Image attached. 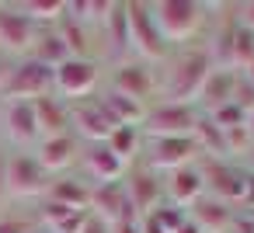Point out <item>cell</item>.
Wrapping results in <instances>:
<instances>
[{"label": "cell", "mask_w": 254, "mask_h": 233, "mask_svg": "<svg viewBox=\"0 0 254 233\" xmlns=\"http://www.w3.org/2000/svg\"><path fill=\"white\" fill-rule=\"evenodd\" d=\"M212 53L209 42H188L171 49V56L157 66V101H181V105H195L205 77L212 73Z\"/></svg>", "instance_id": "obj_1"}, {"label": "cell", "mask_w": 254, "mask_h": 233, "mask_svg": "<svg viewBox=\"0 0 254 233\" xmlns=\"http://www.w3.org/2000/svg\"><path fill=\"white\" fill-rule=\"evenodd\" d=\"M153 18L160 25V35L167 39L171 49L202 42L212 18L216 4H202V0H153Z\"/></svg>", "instance_id": "obj_2"}, {"label": "cell", "mask_w": 254, "mask_h": 233, "mask_svg": "<svg viewBox=\"0 0 254 233\" xmlns=\"http://www.w3.org/2000/svg\"><path fill=\"white\" fill-rule=\"evenodd\" d=\"M126 18H129L132 56L150 63V66H160L171 56V46L160 35V25L153 18V0H126Z\"/></svg>", "instance_id": "obj_3"}, {"label": "cell", "mask_w": 254, "mask_h": 233, "mask_svg": "<svg viewBox=\"0 0 254 233\" xmlns=\"http://www.w3.org/2000/svg\"><path fill=\"white\" fill-rule=\"evenodd\" d=\"M53 174L35 160L32 150H11L7 146V198L14 202H42L49 191Z\"/></svg>", "instance_id": "obj_4"}, {"label": "cell", "mask_w": 254, "mask_h": 233, "mask_svg": "<svg viewBox=\"0 0 254 233\" xmlns=\"http://www.w3.org/2000/svg\"><path fill=\"white\" fill-rule=\"evenodd\" d=\"M101 73L105 66L94 56H70L53 70V94L63 101H84L101 91Z\"/></svg>", "instance_id": "obj_5"}, {"label": "cell", "mask_w": 254, "mask_h": 233, "mask_svg": "<svg viewBox=\"0 0 254 233\" xmlns=\"http://www.w3.org/2000/svg\"><path fill=\"white\" fill-rule=\"evenodd\" d=\"M202 112L195 105H181V101H153L146 105V115L139 122L143 139H164V136H191L198 125Z\"/></svg>", "instance_id": "obj_6"}, {"label": "cell", "mask_w": 254, "mask_h": 233, "mask_svg": "<svg viewBox=\"0 0 254 233\" xmlns=\"http://www.w3.org/2000/svg\"><path fill=\"white\" fill-rule=\"evenodd\" d=\"M198 171H202L205 195H212V198H219V202L240 209L247 167H240V164L230 160V157H198Z\"/></svg>", "instance_id": "obj_7"}, {"label": "cell", "mask_w": 254, "mask_h": 233, "mask_svg": "<svg viewBox=\"0 0 254 233\" xmlns=\"http://www.w3.org/2000/svg\"><path fill=\"white\" fill-rule=\"evenodd\" d=\"M202 153H198V143L195 136H164V139H143V150H139V164L157 171V174H171L185 164H195Z\"/></svg>", "instance_id": "obj_8"}, {"label": "cell", "mask_w": 254, "mask_h": 233, "mask_svg": "<svg viewBox=\"0 0 254 233\" xmlns=\"http://www.w3.org/2000/svg\"><path fill=\"white\" fill-rule=\"evenodd\" d=\"M98 39V63L115 66L132 59V42H129V18H126V0H112V11L94 32Z\"/></svg>", "instance_id": "obj_9"}, {"label": "cell", "mask_w": 254, "mask_h": 233, "mask_svg": "<svg viewBox=\"0 0 254 233\" xmlns=\"http://www.w3.org/2000/svg\"><path fill=\"white\" fill-rule=\"evenodd\" d=\"M42 94H53V70L21 56L11 63V73H7V84L0 91V101H35Z\"/></svg>", "instance_id": "obj_10"}, {"label": "cell", "mask_w": 254, "mask_h": 233, "mask_svg": "<svg viewBox=\"0 0 254 233\" xmlns=\"http://www.w3.org/2000/svg\"><path fill=\"white\" fill-rule=\"evenodd\" d=\"M35 35H39V25L18 7V0H0V56L7 59L28 56Z\"/></svg>", "instance_id": "obj_11"}, {"label": "cell", "mask_w": 254, "mask_h": 233, "mask_svg": "<svg viewBox=\"0 0 254 233\" xmlns=\"http://www.w3.org/2000/svg\"><path fill=\"white\" fill-rule=\"evenodd\" d=\"M39 139H42V132L35 122V105L4 101V108H0V143L11 150H35Z\"/></svg>", "instance_id": "obj_12"}, {"label": "cell", "mask_w": 254, "mask_h": 233, "mask_svg": "<svg viewBox=\"0 0 254 233\" xmlns=\"http://www.w3.org/2000/svg\"><path fill=\"white\" fill-rule=\"evenodd\" d=\"M112 91L126 94V98H136L143 105H153L157 101V66L143 63V59H126V63H115L108 70V84Z\"/></svg>", "instance_id": "obj_13"}, {"label": "cell", "mask_w": 254, "mask_h": 233, "mask_svg": "<svg viewBox=\"0 0 254 233\" xmlns=\"http://www.w3.org/2000/svg\"><path fill=\"white\" fill-rule=\"evenodd\" d=\"M70 132L80 143H108V136L115 132V122L105 115L98 94L84 101H70Z\"/></svg>", "instance_id": "obj_14"}, {"label": "cell", "mask_w": 254, "mask_h": 233, "mask_svg": "<svg viewBox=\"0 0 254 233\" xmlns=\"http://www.w3.org/2000/svg\"><path fill=\"white\" fill-rule=\"evenodd\" d=\"M122 184H126V195H129V202H132L136 216H146V212H153V209L164 202V174L143 167L139 160L126 167Z\"/></svg>", "instance_id": "obj_15"}, {"label": "cell", "mask_w": 254, "mask_h": 233, "mask_svg": "<svg viewBox=\"0 0 254 233\" xmlns=\"http://www.w3.org/2000/svg\"><path fill=\"white\" fill-rule=\"evenodd\" d=\"M98 219H105L108 226L115 223H126V219H139L129 195H126V184L122 177L119 181H101V184H91V205H87Z\"/></svg>", "instance_id": "obj_16"}, {"label": "cell", "mask_w": 254, "mask_h": 233, "mask_svg": "<svg viewBox=\"0 0 254 233\" xmlns=\"http://www.w3.org/2000/svg\"><path fill=\"white\" fill-rule=\"evenodd\" d=\"M80 139L73 132H60V136H46L35 143V160L56 177V174H66V171H77V160H80Z\"/></svg>", "instance_id": "obj_17"}, {"label": "cell", "mask_w": 254, "mask_h": 233, "mask_svg": "<svg viewBox=\"0 0 254 233\" xmlns=\"http://www.w3.org/2000/svg\"><path fill=\"white\" fill-rule=\"evenodd\" d=\"M129 164H122L108 143H84L80 146V160H77V174H84L91 184H101V181H119L126 174Z\"/></svg>", "instance_id": "obj_18"}, {"label": "cell", "mask_w": 254, "mask_h": 233, "mask_svg": "<svg viewBox=\"0 0 254 233\" xmlns=\"http://www.w3.org/2000/svg\"><path fill=\"white\" fill-rule=\"evenodd\" d=\"M205 195V184H202V171H198V160L195 164H185L171 174H164V202L171 205H181L188 209L195 198Z\"/></svg>", "instance_id": "obj_19"}, {"label": "cell", "mask_w": 254, "mask_h": 233, "mask_svg": "<svg viewBox=\"0 0 254 233\" xmlns=\"http://www.w3.org/2000/svg\"><path fill=\"white\" fill-rule=\"evenodd\" d=\"M185 212H188V219H191L202 233H230L233 216H237L233 205H226V202H219V198H212V195L195 198Z\"/></svg>", "instance_id": "obj_20"}, {"label": "cell", "mask_w": 254, "mask_h": 233, "mask_svg": "<svg viewBox=\"0 0 254 233\" xmlns=\"http://www.w3.org/2000/svg\"><path fill=\"white\" fill-rule=\"evenodd\" d=\"M233 87H237V70H226V66H212V73L205 77L198 98H195V108L202 115H212L219 112L223 105L233 101Z\"/></svg>", "instance_id": "obj_21"}, {"label": "cell", "mask_w": 254, "mask_h": 233, "mask_svg": "<svg viewBox=\"0 0 254 233\" xmlns=\"http://www.w3.org/2000/svg\"><path fill=\"white\" fill-rule=\"evenodd\" d=\"M46 198L60 202V205H70V209H87L91 205V181L77 171H66V174H56L49 181V191Z\"/></svg>", "instance_id": "obj_22"}, {"label": "cell", "mask_w": 254, "mask_h": 233, "mask_svg": "<svg viewBox=\"0 0 254 233\" xmlns=\"http://www.w3.org/2000/svg\"><path fill=\"white\" fill-rule=\"evenodd\" d=\"M32 105H35V122H39L42 139H46V136L70 132V101H63L60 94H42V98H35Z\"/></svg>", "instance_id": "obj_23"}, {"label": "cell", "mask_w": 254, "mask_h": 233, "mask_svg": "<svg viewBox=\"0 0 254 233\" xmlns=\"http://www.w3.org/2000/svg\"><path fill=\"white\" fill-rule=\"evenodd\" d=\"M98 101H101L105 115L115 122V129H119V125H139L143 115H146V105H143V101L126 98V94H119V91H112V87H101V91H98Z\"/></svg>", "instance_id": "obj_24"}, {"label": "cell", "mask_w": 254, "mask_h": 233, "mask_svg": "<svg viewBox=\"0 0 254 233\" xmlns=\"http://www.w3.org/2000/svg\"><path fill=\"white\" fill-rule=\"evenodd\" d=\"M28 59H35V63H42V66H49V70H56L63 59H70V49H66V42L60 39L56 25H53V28H39L32 49H28Z\"/></svg>", "instance_id": "obj_25"}, {"label": "cell", "mask_w": 254, "mask_h": 233, "mask_svg": "<svg viewBox=\"0 0 254 233\" xmlns=\"http://www.w3.org/2000/svg\"><path fill=\"white\" fill-rule=\"evenodd\" d=\"M108 11H112V0H66V18L80 21L91 32L101 28V21L108 18Z\"/></svg>", "instance_id": "obj_26"}, {"label": "cell", "mask_w": 254, "mask_h": 233, "mask_svg": "<svg viewBox=\"0 0 254 233\" xmlns=\"http://www.w3.org/2000/svg\"><path fill=\"white\" fill-rule=\"evenodd\" d=\"M108 146H112V153H115L122 164H136V160H139V150H143V132H139V125H119V129L108 136Z\"/></svg>", "instance_id": "obj_27"}, {"label": "cell", "mask_w": 254, "mask_h": 233, "mask_svg": "<svg viewBox=\"0 0 254 233\" xmlns=\"http://www.w3.org/2000/svg\"><path fill=\"white\" fill-rule=\"evenodd\" d=\"M18 7H21L39 28H53V25H60V18L66 14V0H18Z\"/></svg>", "instance_id": "obj_28"}, {"label": "cell", "mask_w": 254, "mask_h": 233, "mask_svg": "<svg viewBox=\"0 0 254 233\" xmlns=\"http://www.w3.org/2000/svg\"><path fill=\"white\" fill-rule=\"evenodd\" d=\"M195 143H198V153L202 157H226V136H223V129L209 118V115H202L198 118V125H195Z\"/></svg>", "instance_id": "obj_29"}, {"label": "cell", "mask_w": 254, "mask_h": 233, "mask_svg": "<svg viewBox=\"0 0 254 233\" xmlns=\"http://www.w3.org/2000/svg\"><path fill=\"white\" fill-rule=\"evenodd\" d=\"M35 226H39L35 205H32V212H14L11 205L0 212V233H35Z\"/></svg>", "instance_id": "obj_30"}, {"label": "cell", "mask_w": 254, "mask_h": 233, "mask_svg": "<svg viewBox=\"0 0 254 233\" xmlns=\"http://www.w3.org/2000/svg\"><path fill=\"white\" fill-rule=\"evenodd\" d=\"M146 216H153L160 226H164V233H178L181 230V223L188 219V212L181 209V205H171V202H160L153 212H146Z\"/></svg>", "instance_id": "obj_31"}, {"label": "cell", "mask_w": 254, "mask_h": 233, "mask_svg": "<svg viewBox=\"0 0 254 233\" xmlns=\"http://www.w3.org/2000/svg\"><path fill=\"white\" fill-rule=\"evenodd\" d=\"M209 118H212L223 132H226V129H240V125H247V112H244L240 105H233V101H230V105H223L219 112H212Z\"/></svg>", "instance_id": "obj_32"}, {"label": "cell", "mask_w": 254, "mask_h": 233, "mask_svg": "<svg viewBox=\"0 0 254 233\" xmlns=\"http://www.w3.org/2000/svg\"><path fill=\"white\" fill-rule=\"evenodd\" d=\"M7 205H11V198H7V146L0 143V212Z\"/></svg>", "instance_id": "obj_33"}, {"label": "cell", "mask_w": 254, "mask_h": 233, "mask_svg": "<svg viewBox=\"0 0 254 233\" xmlns=\"http://www.w3.org/2000/svg\"><path fill=\"white\" fill-rule=\"evenodd\" d=\"M230 233H254V212H247V209H237Z\"/></svg>", "instance_id": "obj_34"}, {"label": "cell", "mask_w": 254, "mask_h": 233, "mask_svg": "<svg viewBox=\"0 0 254 233\" xmlns=\"http://www.w3.org/2000/svg\"><path fill=\"white\" fill-rule=\"evenodd\" d=\"M237 21L254 35V0H244V4H237Z\"/></svg>", "instance_id": "obj_35"}, {"label": "cell", "mask_w": 254, "mask_h": 233, "mask_svg": "<svg viewBox=\"0 0 254 233\" xmlns=\"http://www.w3.org/2000/svg\"><path fill=\"white\" fill-rule=\"evenodd\" d=\"M240 209L254 212V171H247V177H244V202H240Z\"/></svg>", "instance_id": "obj_36"}, {"label": "cell", "mask_w": 254, "mask_h": 233, "mask_svg": "<svg viewBox=\"0 0 254 233\" xmlns=\"http://www.w3.org/2000/svg\"><path fill=\"white\" fill-rule=\"evenodd\" d=\"M84 233H112V226H108L105 219H98V216L91 212V219H87V226H84Z\"/></svg>", "instance_id": "obj_37"}, {"label": "cell", "mask_w": 254, "mask_h": 233, "mask_svg": "<svg viewBox=\"0 0 254 233\" xmlns=\"http://www.w3.org/2000/svg\"><path fill=\"white\" fill-rule=\"evenodd\" d=\"M11 63H14V59H7V56H0V91H4V84H7V73H11Z\"/></svg>", "instance_id": "obj_38"}, {"label": "cell", "mask_w": 254, "mask_h": 233, "mask_svg": "<svg viewBox=\"0 0 254 233\" xmlns=\"http://www.w3.org/2000/svg\"><path fill=\"white\" fill-rule=\"evenodd\" d=\"M178 233H202V230H198V226H195V223H191V219H185V223H181V230H178Z\"/></svg>", "instance_id": "obj_39"}, {"label": "cell", "mask_w": 254, "mask_h": 233, "mask_svg": "<svg viewBox=\"0 0 254 233\" xmlns=\"http://www.w3.org/2000/svg\"><path fill=\"white\" fill-rule=\"evenodd\" d=\"M240 73H244V77H247V80H251V84H254V59H251V63H247V66H244V70H240Z\"/></svg>", "instance_id": "obj_40"}, {"label": "cell", "mask_w": 254, "mask_h": 233, "mask_svg": "<svg viewBox=\"0 0 254 233\" xmlns=\"http://www.w3.org/2000/svg\"><path fill=\"white\" fill-rule=\"evenodd\" d=\"M247 132H251V139H254V108L247 112Z\"/></svg>", "instance_id": "obj_41"}, {"label": "cell", "mask_w": 254, "mask_h": 233, "mask_svg": "<svg viewBox=\"0 0 254 233\" xmlns=\"http://www.w3.org/2000/svg\"><path fill=\"white\" fill-rule=\"evenodd\" d=\"M244 160H247V171H254V143H251V150H247V157H244Z\"/></svg>", "instance_id": "obj_42"}, {"label": "cell", "mask_w": 254, "mask_h": 233, "mask_svg": "<svg viewBox=\"0 0 254 233\" xmlns=\"http://www.w3.org/2000/svg\"><path fill=\"white\" fill-rule=\"evenodd\" d=\"M35 233H53V230H49V226H42V223H39V226H35Z\"/></svg>", "instance_id": "obj_43"}, {"label": "cell", "mask_w": 254, "mask_h": 233, "mask_svg": "<svg viewBox=\"0 0 254 233\" xmlns=\"http://www.w3.org/2000/svg\"><path fill=\"white\" fill-rule=\"evenodd\" d=\"M0 108H4V101H0Z\"/></svg>", "instance_id": "obj_44"}]
</instances>
